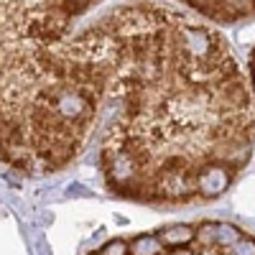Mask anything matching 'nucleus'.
<instances>
[{
    "label": "nucleus",
    "mask_w": 255,
    "mask_h": 255,
    "mask_svg": "<svg viewBox=\"0 0 255 255\" xmlns=\"http://www.w3.org/2000/svg\"><path fill=\"white\" fill-rule=\"evenodd\" d=\"M3 166L69 168L138 204L220 199L253 156L250 84L227 41L181 10L125 3L51 44L3 46Z\"/></svg>",
    "instance_id": "obj_1"
},
{
    "label": "nucleus",
    "mask_w": 255,
    "mask_h": 255,
    "mask_svg": "<svg viewBox=\"0 0 255 255\" xmlns=\"http://www.w3.org/2000/svg\"><path fill=\"white\" fill-rule=\"evenodd\" d=\"M90 255H255V235L222 220L158 227L156 232L115 238Z\"/></svg>",
    "instance_id": "obj_2"
},
{
    "label": "nucleus",
    "mask_w": 255,
    "mask_h": 255,
    "mask_svg": "<svg viewBox=\"0 0 255 255\" xmlns=\"http://www.w3.org/2000/svg\"><path fill=\"white\" fill-rule=\"evenodd\" d=\"M97 0H3V46L51 44Z\"/></svg>",
    "instance_id": "obj_3"
},
{
    "label": "nucleus",
    "mask_w": 255,
    "mask_h": 255,
    "mask_svg": "<svg viewBox=\"0 0 255 255\" xmlns=\"http://www.w3.org/2000/svg\"><path fill=\"white\" fill-rule=\"evenodd\" d=\"M181 3L217 23H238L245 18H255V0H181Z\"/></svg>",
    "instance_id": "obj_4"
},
{
    "label": "nucleus",
    "mask_w": 255,
    "mask_h": 255,
    "mask_svg": "<svg viewBox=\"0 0 255 255\" xmlns=\"http://www.w3.org/2000/svg\"><path fill=\"white\" fill-rule=\"evenodd\" d=\"M250 95H253V108H255V51L250 54Z\"/></svg>",
    "instance_id": "obj_5"
}]
</instances>
